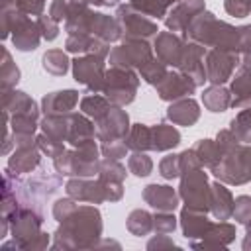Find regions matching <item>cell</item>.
Returning <instances> with one entry per match:
<instances>
[{"instance_id": "cell-52", "label": "cell", "mask_w": 251, "mask_h": 251, "mask_svg": "<svg viewBox=\"0 0 251 251\" xmlns=\"http://www.w3.org/2000/svg\"><path fill=\"white\" fill-rule=\"evenodd\" d=\"M75 206H76V200L71 198V196H69V198H63V200H57V202L53 204V216H55V220L61 222Z\"/></svg>"}, {"instance_id": "cell-38", "label": "cell", "mask_w": 251, "mask_h": 251, "mask_svg": "<svg viewBox=\"0 0 251 251\" xmlns=\"http://www.w3.org/2000/svg\"><path fill=\"white\" fill-rule=\"evenodd\" d=\"M39 126H41L43 133H47V135H51L55 139L67 141V135H69V114L67 116H45Z\"/></svg>"}, {"instance_id": "cell-48", "label": "cell", "mask_w": 251, "mask_h": 251, "mask_svg": "<svg viewBox=\"0 0 251 251\" xmlns=\"http://www.w3.org/2000/svg\"><path fill=\"white\" fill-rule=\"evenodd\" d=\"M37 25H39V29H41L43 39H47V41H53V39L59 35V22H55L49 14H41V16L37 18Z\"/></svg>"}, {"instance_id": "cell-27", "label": "cell", "mask_w": 251, "mask_h": 251, "mask_svg": "<svg viewBox=\"0 0 251 251\" xmlns=\"http://www.w3.org/2000/svg\"><path fill=\"white\" fill-rule=\"evenodd\" d=\"M233 237H235V227L224 220V222L212 224L210 231L202 237V241H190V247H194V249H208V247L224 249L233 241Z\"/></svg>"}, {"instance_id": "cell-8", "label": "cell", "mask_w": 251, "mask_h": 251, "mask_svg": "<svg viewBox=\"0 0 251 251\" xmlns=\"http://www.w3.org/2000/svg\"><path fill=\"white\" fill-rule=\"evenodd\" d=\"M73 76L78 84H84L88 92H102L104 88V55L86 53L73 61Z\"/></svg>"}, {"instance_id": "cell-55", "label": "cell", "mask_w": 251, "mask_h": 251, "mask_svg": "<svg viewBox=\"0 0 251 251\" xmlns=\"http://www.w3.org/2000/svg\"><path fill=\"white\" fill-rule=\"evenodd\" d=\"M245 226H247V231H245V239H243V249L249 251L251 249V222H247Z\"/></svg>"}, {"instance_id": "cell-24", "label": "cell", "mask_w": 251, "mask_h": 251, "mask_svg": "<svg viewBox=\"0 0 251 251\" xmlns=\"http://www.w3.org/2000/svg\"><path fill=\"white\" fill-rule=\"evenodd\" d=\"M65 49L75 55H86V53H96V55H110V43L98 39L96 35L90 33H73L65 41Z\"/></svg>"}, {"instance_id": "cell-43", "label": "cell", "mask_w": 251, "mask_h": 251, "mask_svg": "<svg viewBox=\"0 0 251 251\" xmlns=\"http://www.w3.org/2000/svg\"><path fill=\"white\" fill-rule=\"evenodd\" d=\"M129 4L135 8V10H139L141 14H145V16H149V18H153V20H161V18H167V10L157 2V0H129Z\"/></svg>"}, {"instance_id": "cell-36", "label": "cell", "mask_w": 251, "mask_h": 251, "mask_svg": "<svg viewBox=\"0 0 251 251\" xmlns=\"http://www.w3.org/2000/svg\"><path fill=\"white\" fill-rule=\"evenodd\" d=\"M126 143L131 151H147L151 149V127L145 124H133L126 137Z\"/></svg>"}, {"instance_id": "cell-7", "label": "cell", "mask_w": 251, "mask_h": 251, "mask_svg": "<svg viewBox=\"0 0 251 251\" xmlns=\"http://www.w3.org/2000/svg\"><path fill=\"white\" fill-rule=\"evenodd\" d=\"M180 186H178V196L184 200L188 208L210 212V184H208V175L200 169L188 171L180 175Z\"/></svg>"}, {"instance_id": "cell-45", "label": "cell", "mask_w": 251, "mask_h": 251, "mask_svg": "<svg viewBox=\"0 0 251 251\" xmlns=\"http://www.w3.org/2000/svg\"><path fill=\"white\" fill-rule=\"evenodd\" d=\"M231 216L235 218L237 224L251 222V196H245V194L237 196L233 200V214Z\"/></svg>"}, {"instance_id": "cell-10", "label": "cell", "mask_w": 251, "mask_h": 251, "mask_svg": "<svg viewBox=\"0 0 251 251\" xmlns=\"http://www.w3.org/2000/svg\"><path fill=\"white\" fill-rule=\"evenodd\" d=\"M241 55L237 51H226V49H210L206 51L204 65H206V78L212 84H224L229 80L239 67Z\"/></svg>"}, {"instance_id": "cell-31", "label": "cell", "mask_w": 251, "mask_h": 251, "mask_svg": "<svg viewBox=\"0 0 251 251\" xmlns=\"http://www.w3.org/2000/svg\"><path fill=\"white\" fill-rule=\"evenodd\" d=\"M202 104L210 112H226L231 106V94L222 84H212L202 92Z\"/></svg>"}, {"instance_id": "cell-34", "label": "cell", "mask_w": 251, "mask_h": 251, "mask_svg": "<svg viewBox=\"0 0 251 251\" xmlns=\"http://www.w3.org/2000/svg\"><path fill=\"white\" fill-rule=\"evenodd\" d=\"M41 63H43V69L53 76H63L69 71V65H71V61H69V57L63 49H49L43 55Z\"/></svg>"}, {"instance_id": "cell-25", "label": "cell", "mask_w": 251, "mask_h": 251, "mask_svg": "<svg viewBox=\"0 0 251 251\" xmlns=\"http://www.w3.org/2000/svg\"><path fill=\"white\" fill-rule=\"evenodd\" d=\"M167 118L175 124V126H194L200 118V106L194 98L186 96V98H180V100H175L171 102V106L167 108Z\"/></svg>"}, {"instance_id": "cell-35", "label": "cell", "mask_w": 251, "mask_h": 251, "mask_svg": "<svg viewBox=\"0 0 251 251\" xmlns=\"http://www.w3.org/2000/svg\"><path fill=\"white\" fill-rule=\"evenodd\" d=\"M192 149L196 151L202 167H208V169H214L222 157V149H220L218 141H214V139H200Z\"/></svg>"}, {"instance_id": "cell-40", "label": "cell", "mask_w": 251, "mask_h": 251, "mask_svg": "<svg viewBox=\"0 0 251 251\" xmlns=\"http://www.w3.org/2000/svg\"><path fill=\"white\" fill-rule=\"evenodd\" d=\"M229 129L241 143H251V106L241 108V112L231 120Z\"/></svg>"}, {"instance_id": "cell-14", "label": "cell", "mask_w": 251, "mask_h": 251, "mask_svg": "<svg viewBox=\"0 0 251 251\" xmlns=\"http://www.w3.org/2000/svg\"><path fill=\"white\" fill-rule=\"evenodd\" d=\"M231 108L241 110L251 104V59L241 57L239 67L231 76Z\"/></svg>"}, {"instance_id": "cell-17", "label": "cell", "mask_w": 251, "mask_h": 251, "mask_svg": "<svg viewBox=\"0 0 251 251\" xmlns=\"http://www.w3.org/2000/svg\"><path fill=\"white\" fill-rule=\"evenodd\" d=\"M10 35H12L14 47L20 49V51H33L39 45L41 37H43L37 22H33L27 14H22L16 20V24L12 25Z\"/></svg>"}, {"instance_id": "cell-33", "label": "cell", "mask_w": 251, "mask_h": 251, "mask_svg": "<svg viewBox=\"0 0 251 251\" xmlns=\"http://www.w3.org/2000/svg\"><path fill=\"white\" fill-rule=\"evenodd\" d=\"M129 233H133L135 237H143V235H149L153 231V216L147 212V210H133L129 216H127V222H126Z\"/></svg>"}, {"instance_id": "cell-20", "label": "cell", "mask_w": 251, "mask_h": 251, "mask_svg": "<svg viewBox=\"0 0 251 251\" xmlns=\"http://www.w3.org/2000/svg\"><path fill=\"white\" fill-rule=\"evenodd\" d=\"M76 104H78V92L73 88H67V90L45 94L41 100V110L45 116H67V114H73Z\"/></svg>"}, {"instance_id": "cell-18", "label": "cell", "mask_w": 251, "mask_h": 251, "mask_svg": "<svg viewBox=\"0 0 251 251\" xmlns=\"http://www.w3.org/2000/svg\"><path fill=\"white\" fill-rule=\"evenodd\" d=\"M67 194L71 198H75L76 202H88V204H100L106 200V192L102 182L96 178H88V176H75L67 182L65 186Z\"/></svg>"}, {"instance_id": "cell-2", "label": "cell", "mask_w": 251, "mask_h": 251, "mask_svg": "<svg viewBox=\"0 0 251 251\" xmlns=\"http://www.w3.org/2000/svg\"><path fill=\"white\" fill-rule=\"evenodd\" d=\"M10 231L18 249H45L49 245V235L41 231L43 218L37 208L20 206L10 218Z\"/></svg>"}, {"instance_id": "cell-46", "label": "cell", "mask_w": 251, "mask_h": 251, "mask_svg": "<svg viewBox=\"0 0 251 251\" xmlns=\"http://www.w3.org/2000/svg\"><path fill=\"white\" fill-rule=\"evenodd\" d=\"M159 175L167 180H173L176 176H180V163H178V155H167L161 159L159 163Z\"/></svg>"}, {"instance_id": "cell-53", "label": "cell", "mask_w": 251, "mask_h": 251, "mask_svg": "<svg viewBox=\"0 0 251 251\" xmlns=\"http://www.w3.org/2000/svg\"><path fill=\"white\" fill-rule=\"evenodd\" d=\"M20 10L27 16H41L45 14V0H18Z\"/></svg>"}, {"instance_id": "cell-9", "label": "cell", "mask_w": 251, "mask_h": 251, "mask_svg": "<svg viewBox=\"0 0 251 251\" xmlns=\"http://www.w3.org/2000/svg\"><path fill=\"white\" fill-rule=\"evenodd\" d=\"M153 57L151 47L143 39H122L120 45L110 49V67L139 69Z\"/></svg>"}, {"instance_id": "cell-6", "label": "cell", "mask_w": 251, "mask_h": 251, "mask_svg": "<svg viewBox=\"0 0 251 251\" xmlns=\"http://www.w3.org/2000/svg\"><path fill=\"white\" fill-rule=\"evenodd\" d=\"M114 18L120 25L122 39H143V41H147L149 37H155L157 31H159L157 22H153L149 16L135 10L131 4L120 6Z\"/></svg>"}, {"instance_id": "cell-19", "label": "cell", "mask_w": 251, "mask_h": 251, "mask_svg": "<svg viewBox=\"0 0 251 251\" xmlns=\"http://www.w3.org/2000/svg\"><path fill=\"white\" fill-rule=\"evenodd\" d=\"M153 47H155L157 57H159L165 65L178 67V65H180V59H182V53H184L186 43H184V41H182L175 31H159V33L155 35Z\"/></svg>"}, {"instance_id": "cell-44", "label": "cell", "mask_w": 251, "mask_h": 251, "mask_svg": "<svg viewBox=\"0 0 251 251\" xmlns=\"http://www.w3.org/2000/svg\"><path fill=\"white\" fill-rule=\"evenodd\" d=\"M175 229H176V218L173 216V212H157L153 216V231L155 233L169 235Z\"/></svg>"}, {"instance_id": "cell-5", "label": "cell", "mask_w": 251, "mask_h": 251, "mask_svg": "<svg viewBox=\"0 0 251 251\" xmlns=\"http://www.w3.org/2000/svg\"><path fill=\"white\" fill-rule=\"evenodd\" d=\"M139 86V78L133 73V69L126 67H110L104 76V88L102 94L116 106H127L135 100Z\"/></svg>"}, {"instance_id": "cell-22", "label": "cell", "mask_w": 251, "mask_h": 251, "mask_svg": "<svg viewBox=\"0 0 251 251\" xmlns=\"http://www.w3.org/2000/svg\"><path fill=\"white\" fill-rule=\"evenodd\" d=\"M41 163V149L35 145H16V151L8 159V169L14 175L33 173Z\"/></svg>"}, {"instance_id": "cell-32", "label": "cell", "mask_w": 251, "mask_h": 251, "mask_svg": "<svg viewBox=\"0 0 251 251\" xmlns=\"http://www.w3.org/2000/svg\"><path fill=\"white\" fill-rule=\"evenodd\" d=\"M116 104H112L104 94L100 92H88L82 100H80V110L82 114H86L88 118H92L94 122L100 120L110 108H114Z\"/></svg>"}, {"instance_id": "cell-51", "label": "cell", "mask_w": 251, "mask_h": 251, "mask_svg": "<svg viewBox=\"0 0 251 251\" xmlns=\"http://www.w3.org/2000/svg\"><path fill=\"white\" fill-rule=\"evenodd\" d=\"M239 55L245 59H251V25L239 27Z\"/></svg>"}, {"instance_id": "cell-56", "label": "cell", "mask_w": 251, "mask_h": 251, "mask_svg": "<svg viewBox=\"0 0 251 251\" xmlns=\"http://www.w3.org/2000/svg\"><path fill=\"white\" fill-rule=\"evenodd\" d=\"M157 2H159V4H161V6H163L167 12H169V10H171V8H173V6H175L178 0H157Z\"/></svg>"}, {"instance_id": "cell-54", "label": "cell", "mask_w": 251, "mask_h": 251, "mask_svg": "<svg viewBox=\"0 0 251 251\" xmlns=\"http://www.w3.org/2000/svg\"><path fill=\"white\" fill-rule=\"evenodd\" d=\"M173 247H176L175 245V241L169 237V235H163V233H157V237H153L149 243H147V249L149 251H159V249H173Z\"/></svg>"}, {"instance_id": "cell-49", "label": "cell", "mask_w": 251, "mask_h": 251, "mask_svg": "<svg viewBox=\"0 0 251 251\" xmlns=\"http://www.w3.org/2000/svg\"><path fill=\"white\" fill-rule=\"evenodd\" d=\"M224 8L229 16L245 18L251 14V0H224Z\"/></svg>"}, {"instance_id": "cell-41", "label": "cell", "mask_w": 251, "mask_h": 251, "mask_svg": "<svg viewBox=\"0 0 251 251\" xmlns=\"http://www.w3.org/2000/svg\"><path fill=\"white\" fill-rule=\"evenodd\" d=\"M127 169L135 176H147L153 171V161L145 155V151H133L127 159Z\"/></svg>"}, {"instance_id": "cell-28", "label": "cell", "mask_w": 251, "mask_h": 251, "mask_svg": "<svg viewBox=\"0 0 251 251\" xmlns=\"http://www.w3.org/2000/svg\"><path fill=\"white\" fill-rule=\"evenodd\" d=\"M96 139V126L88 120L86 114H69V135L67 141L73 147H78L82 143H88Z\"/></svg>"}, {"instance_id": "cell-47", "label": "cell", "mask_w": 251, "mask_h": 251, "mask_svg": "<svg viewBox=\"0 0 251 251\" xmlns=\"http://www.w3.org/2000/svg\"><path fill=\"white\" fill-rule=\"evenodd\" d=\"M127 149L129 147H127L126 139H114V141H104L100 147V153L108 159H122V157H126Z\"/></svg>"}, {"instance_id": "cell-39", "label": "cell", "mask_w": 251, "mask_h": 251, "mask_svg": "<svg viewBox=\"0 0 251 251\" xmlns=\"http://www.w3.org/2000/svg\"><path fill=\"white\" fill-rule=\"evenodd\" d=\"M137 71H139V76H141L145 82L153 84V86L159 84V82L165 78V75L169 73V71H167V65H165L159 57H151V59H149L145 65H141Z\"/></svg>"}, {"instance_id": "cell-21", "label": "cell", "mask_w": 251, "mask_h": 251, "mask_svg": "<svg viewBox=\"0 0 251 251\" xmlns=\"http://www.w3.org/2000/svg\"><path fill=\"white\" fill-rule=\"evenodd\" d=\"M206 214H208V212L194 210V208H188V206L182 208L178 220H180V227H182V233H184L186 239L196 241L198 237L202 239V237L210 231V227H212L214 222H210V220L206 218Z\"/></svg>"}, {"instance_id": "cell-3", "label": "cell", "mask_w": 251, "mask_h": 251, "mask_svg": "<svg viewBox=\"0 0 251 251\" xmlns=\"http://www.w3.org/2000/svg\"><path fill=\"white\" fill-rule=\"evenodd\" d=\"M98 155H100V149L92 139L78 147L65 149L59 157L53 159V165L61 176H92L100 169Z\"/></svg>"}, {"instance_id": "cell-11", "label": "cell", "mask_w": 251, "mask_h": 251, "mask_svg": "<svg viewBox=\"0 0 251 251\" xmlns=\"http://www.w3.org/2000/svg\"><path fill=\"white\" fill-rule=\"evenodd\" d=\"M96 126V139L104 141H114V139H126L129 133V116L122 106L110 108L100 120L94 122Z\"/></svg>"}, {"instance_id": "cell-50", "label": "cell", "mask_w": 251, "mask_h": 251, "mask_svg": "<svg viewBox=\"0 0 251 251\" xmlns=\"http://www.w3.org/2000/svg\"><path fill=\"white\" fill-rule=\"evenodd\" d=\"M178 163H180V175L202 167V163H200V159H198V155H196L194 149H186V151H182V153L178 155Z\"/></svg>"}, {"instance_id": "cell-58", "label": "cell", "mask_w": 251, "mask_h": 251, "mask_svg": "<svg viewBox=\"0 0 251 251\" xmlns=\"http://www.w3.org/2000/svg\"><path fill=\"white\" fill-rule=\"evenodd\" d=\"M120 0H104V6H118Z\"/></svg>"}, {"instance_id": "cell-23", "label": "cell", "mask_w": 251, "mask_h": 251, "mask_svg": "<svg viewBox=\"0 0 251 251\" xmlns=\"http://www.w3.org/2000/svg\"><path fill=\"white\" fill-rule=\"evenodd\" d=\"M178 194L167 184H147L143 188V200L157 212H173L178 206Z\"/></svg>"}, {"instance_id": "cell-12", "label": "cell", "mask_w": 251, "mask_h": 251, "mask_svg": "<svg viewBox=\"0 0 251 251\" xmlns=\"http://www.w3.org/2000/svg\"><path fill=\"white\" fill-rule=\"evenodd\" d=\"M126 167L120 163V159H108L104 157L100 161V169H98V180L104 186L106 192V200L116 202L122 198L124 194V180H126Z\"/></svg>"}, {"instance_id": "cell-30", "label": "cell", "mask_w": 251, "mask_h": 251, "mask_svg": "<svg viewBox=\"0 0 251 251\" xmlns=\"http://www.w3.org/2000/svg\"><path fill=\"white\" fill-rule=\"evenodd\" d=\"M180 143V133L175 126L157 124L151 127V149L153 151H169Z\"/></svg>"}, {"instance_id": "cell-57", "label": "cell", "mask_w": 251, "mask_h": 251, "mask_svg": "<svg viewBox=\"0 0 251 251\" xmlns=\"http://www.w3.org/2000/svg\"><path fill=\"white\" fill-rule=\"evenodd\" d=\"M88 6H102L104 4V0H84Z\"/></svg>"}, {"instance_id": "cell-42", "label": "cell", "mask_w": 251, "mask_h": 251, "mask_svg": "<svg viewBox=\"0 0 251 251\" xmlns=\"http://www.w3.org/2000/svg\"><path fill=\"white\" fill-rule=\"evenodd\" d=\"M37 147L41 149L43 155L55 159V157H59V155L65 151V141L55 139V137H51V135H47V133H39V135H37Z\"/></svg>"}, {"instance_id": "cell-29", "label": "cell", "mask_w": 251, "mask_h": 251, "mask_svg": "<svg viewBox=\"0 0 251 251\" xmlns=\"http://www.w3.org/2000/svg\"><path fill=\"white\" fill-rule=\"evenodd\" d=\"M2 112L6 114H39L33 98H29L25 92L10 88L2 90Z\"/></svg>"}, {"instance_id": "cell-1", "label": "cell", "mask_w": 251, "mask_h": 251, "mask_svg": "<svg viewBox=\"0 0 251 251\" xmlns=\"http://www.w3.org/2000/svg\"><path fill=\"white\" fill-rule=\"evenodd\" d=\"M102 235V216L90 204H76L55 231L53 249H92Z\"/></svg>"}, {"instance_id": "cell-15", "label": "cell", "mask_w": 251, "mask_h": 251, "mask_svg": "<svg viewBox=\"0 0 251 251\" xmlns=\"http://www.w3.org/2000/svg\"><path fill=\"white\" fill-rule=\"evenodd\" d=\"M204 57H206V47H202L198 43H192V41H186V47H184L180 65L176 67L180 73H184L186 76H190L198 86L208 80L206 78Z\"/></svg>"}, {"instance_id": "cell-26", "label": "cell", "mask_w": 251, "mask_h": 251, "mask_svg": "<svg viewBox=\"0 0 251 251\" xmlns=\"http://www.w3.org/2000/svg\"><path fill=\"white\" fill-rule=\"evenodd\" d=\"M210 212L218 222L229 220L233 214V196L222 180L210 184Z\"/></svg>"}, {"instance_id": "cell-16", "label": "cell", "mask_w": 251, "mask_h": 251, "mask_svg": "<svg viewBox=\"0 0 251 251\" xmlns=\"http://www.w3.org/2000/svg\"><path fill=\"white\" fill-rule=\"evenodd\" d=\"M204 0H178L167 14L165 24L169 27V31H186V27L190 25V22L204 12Z\"/></svg>"}, {"instance_id": "cell-13", "label": "cell", "mask_w": 251, "mask_h": 251, "mask_svg": "<svg viewBox=\"0 0 251 251\" xmlns=\"http://www.w3.org/2000/svg\"><path fill=\"white\" fill-rule=\"evenodd\" d=\"M196 86L198 84L190 76H186L184 73H180V71L178 73H167L165 78L159 84H155L159 98L165 100V102H175V100L186 98V96L194 94Z\"/></svg>"}, {"instance_id": "cell-4", "label": "cell", "mask_w": 251, "mask_h": 251, "mask_svg": "<svg viewBox=\"0 0 251 251\" xmlns=\"http://www.w3.org/2000/svg\"><path fill=\"white\" fill-rule=\"evenodd\" d=\"M218 180L226 184H245L251 180V145L237 143L235 147L222 151L220 161L214 169H210Z\"/></svg>"}, {"instance_id": "cell-37", "label": "cell", "mask_w": 251, "mask_h": 251, "mask_svg": "<svg viewBox=\"0 0 251 251\" xmlns=\"http://www.w3.org/2000/svg\"><path fill=\"white\" fill-rule=\"evenodd\" d=\"M20 80V69L12 61V55L8 49H2V63H0V82L2 90H10Z\"/></svg>"}]
</instances>
